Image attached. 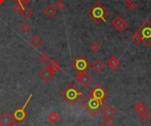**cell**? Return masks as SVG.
Returning <instances> with one entry per match:
<instances>
[{
	"mask_svg": "<svg viewBox=\"0 0 151 126\" xmlns=\"http://www.w3.org/2000/svg\"><path fill=\"white\" fill-rule=\"evenodd\" d=\"M107 103L105 102L100 101L96 98H95L90 93L87 94V96L82 100L81 106L93 117H96L103 110L104 106Z\"/></svg>",
	"mask_w": 151,
	"mask_h": 126,
	"instance_id": "6da1fadb",
	"label": "cell"
},
{
	"mask_svg": "<svg viewBox=\"0 0 151 126\" xmlns=\"http://www.w3.org/2000/svg\"><path fill=\"white\" fill-rule=\"evenodd\" d=\"M54 76V74L50 71V69L46 66L44 68H42L40 72H39V77L45 82H48L50 81L52 77Z\"/></svg>",
	"mask_w": 151,
	"mask_h": 126,
	"instance_id": "8fae6325",
	"label": "cell"
},
{
	"mask_svg": "<svg viewBox=\"0 0 151 126\" xmlns=\"http://www.w3.org/2000/svg\"><path fill=\"white\" fill-rule=\"evenodd\" d=\"M75 79L84 87H88L92 80H93V78L92 76L88 73L87 72H78L75 76H74Z\"/></svg>",
	"mask_w": 151,
	"mask_h": 126,
	"instance_id": "52a82bcc",
	"label": "cell"
},
{
	"mask_svg": "<svg viewBox=\"0 0 151 126\" xmlns=\"http://www.w3.org/2000/svg\"><path fill=\"white\" fill-rule=\"evenodd\" d=\"M97 126H116L112 122H111V120H106L104 119L103 122H101Z\"/></svg>",
	"mask_w": 151,
	"mask_h": 126,
	"instance_id": "83f0119b",
	"label": "cell"
},
{
	"mask_svg": "<svg viewBox=\"0 0 151 126\" xmlns=\"http://www.w3.org/2000/svg\"><path fill=\"white\" fill-rule=\"evenodd\" d=\"M60 119V116L55 112V111H52L49 116H48V120L51 123V124H56L58 120Z\"/></svg>",
	"mask_w": 151,
	"mask_h": 126,
	"instance_id": "d6986e66",
	"label": "cell"
},
{
	"mask_svg": "<svg viewBox=\"0 0 151 126\" xmlns=\"http://www.w3.org/2000/svg\"><path fill=\"white\" fill-rule=\"evenodd\" d=\"M95 98L100 100V101H103V102H105L106 98L108 97V92L107 90L102 87L101 85H97L96 87H95L90 92H89Z\"/></svg>",
	"mask_w": 151,
	"mask_h": 126,
	"instance_id": "ba28073f",
	"label": "cell"
},
{
	"mask_svg": "<svg viewBox=\"0 0 151 126\" xmlns=\"http://www.w3.org/2000/svg\"><path fill=\"white\" fill-rule=\"evenodd\" d=\"M127 6L128 7V9H129V10L134 11V10L135 9V7H136V3H135L134 0H132L131 2L127 3Z\"/></svg>",
	"mask_w": 151,
	"mask_h": 126,
	"instance_id": "f1b7e54d",
	"label": "cell"
},
{
	"mask_svg": "<svg viewBox=\"0 0 151 126\" xmlns=\"http://www.w3.org/2000/svg\"><path fill=\"white\" fill-rule=\"evenodd\" d=\"M30 44L34 47V48H39L42 43H43V40L42 39V37L40 35H34L30 41H29Z\"/></svg>",
	"mask_w": 151,
	"mask_h": 126,
	"instance_id": "9a60e30c",
	"label": "cell"
},
{
	"mask_svg": "<svg viewBox=\"0 0 151 126\" xmlns=\"http://www.w3.org/2000/svg\"><path fill=\"white\" fill-rule=\"evenodd\" d=\"M20 31L22 32V33H28L29 31H30V28H31V26H30V25L28 24V23H24V24H22L21 26H20Z\"/></svg>",
	"mask_w": 151,
	"mask_h": 126,
	"instance_id": "cb8c5ba5",
	"label": "cell"
},
{
	"mask_svg": "<svg viewBox=\"0 0 151 126\" xmlns=\"http://www.w3.org/2000/svg\"><path fill=\"white\" fill-rule=\"evenodd\" d=\"M0 126H3V125H0Z\"/></svg>",
	"mask_w": 151,
	"mask_h": 126,
	"instance_id": "836d02e7",
	"label": "cell"
},
{
	"mask_svg": "<svg viewBox=\"0 0 151 126\" xmlns=\"http://www.w3.org/2000/svg\"><path fill=\"white\" fill-rule=\"evenodd\" d=\"M71 65L75 71H77V72H86L90 67V63L85 57L79 56L71 64Z\"/></svg>",
	"mask_w": 151,
	"mask_h": 126,
	"instance_id": "5b68a950",
	"label": "cell"
},
{
	"mask_svg": "<svg viewBox=\"0 0 151 126\" xmlns=\"http://www.w3.org/2000/svg\"><path fill=\"white\" fill-rule=\"evenodd\" d=\"M132 42L134 43V44H136V45H138V44H140L141 42H142V40H141V38H140V36L137 34H134V35L132 36Z\"/></svg>",
	"mask_w": 151,
	"mask_h": 126,
	"instance_id": "4316f807",
	"label": "cell"
},
{
	"mask_svg": "<svg viewBox=\"0 0 151 126\" xmlns=\"http://www.w3.org/2000/svg\"><path fill=\"white\" fill-rule=\"evenodd\" d=\"M102 113H103V115L104 116V117H105L106 120H111L112 117H114L117 115L118 112H117V110H114L111 106H109L108 104H106V105L104 106V108L103 109Z\"/></svg>",
	"mask_w": 151,
	"mask_h": 126,
	"instance_id": "30bf717a",
	"label": "cell"
},
{
	"mask_svg": "<svg viewBox=\"0 0 151 126\" xmlns=\"http://www.w3.org/2000/svg\"><path fill=\"white\" fill-rule=\"evenodd\" d=\"M135 34H137L141 40L142 42L144 43V45L146 46H150L151 44V22L150 20H146L144 21L141 26L135 30L134 32Z\"/></svg>",
	"mask_w": 151,
	"mask_h": 126,
	"instance_id": "277c9868",
	"label": "cell"
},
{
	"mask_svg": "<svg viewBox=\"0 0 151 126\" xmlns=\"http://www.w3.org/2000/svg\"><path fill=\"white\" fill-rule=\"evenodd\" d=\"M20 14H21V16H22L24 19H29V18L33 15V11H32L31 9H29V8L24 7Z\"/></svg>",
	"mask_w": 151,
	"mask_h": 126,
	"instance_id": "44dd1931",
	"label": "cell"
},
{
	"mask_svg": "<svg viewBox=\"0 0 151 126\" xmlns=\"http://www.w3.org/2000/svg\"><path fill=\"white\" fill-rule=\"evenodd\" d=\"M111 25L113 26V27L118 30L119 33H123L124 31H126L128 27L127 23L126 22V20H124L121 17L117 16L115 18H113L111 19Z\"/></svg>",
	"mask_w": 151,
	"mask_h": 126,
	"instance_id": "9c48e42d",
	"label": "cell"
},
{
	"mask_svg": "<svg viewBox=\"0 0 151 126\" xmlns=\"http://www.w3.org/2000/svg\"><path fill=\"white\" fill-rule=\"evenodd\" d=\"M23 8H24V7H23V4H22L21 3H19V2H17L16 4H14L13 7H12L13 11H14L15 12H17V13H19V14L21 13Z\"/></svg>",
	"mask_w": 151,
	"mask_h": 126,
	"instance_id": "7402d4cb",
	"label": "cell"
},
{
	"mask_svg": "<svg viewBox=\"0 0 151 126\" xmlns=\"http://www.w3.org/2000/svg\"><path fill=\"white\" fill-rule=\"evenodd\" d=\"M107 65L109 66V68H111V70L115 71L117 70L120 65H121V62L114 56H111L108 60H107Z\"/></svg>",
	"mask_w": 151,
	"mask_h": 126,
	"instance_id": "4fadbf2b",
	"label": "cell"
},
{
	"mask_svg": "<svg viewBox=\"0 0 151 126\" xmlns=\"http://www.w3.org/2000/svg\"><path fill=\"white\" fill-rule=\"evenodd\" d=\"M57 8L54 6V5H48L44 8V14L47 16V17H50V18H52L56 15L57 13Z\"/></svg>",
	"mask_w": 151,
	"mask_h": 126,
	"instance_id": "e0dca14e",
	"label": "cell"
},
{
	"mask_svg": "<svg viewBox=\"0 0 151 126\" xmlns=\"http://www.w3.org/2000/svg\"><path fill=\"white\" fill-rule=\"evenodd\" d=\"M47 67L50 69V71L54 75H56L57 73H58V72H60V69H61L60 64H59L56 59L50 60V63L48 64Z\"/></svg>",
	"mask_w": 151,
	"mask_h": 126,
	"instance_id": "7c38bea8",
	"label": "cell"
},
{
	"mask_svg": "<svg viewBox=\"0 0 151 126\" xmlns=\"http://www.w3.org/2000/svg\"><path fill=\"white\" fill-rule=\"evenodd\" d=\"M0 105H1V102H0Z\"/></svg>",
	"mask_w": 151,
	"mask_h": 126,
	"instance_id": "d6a6232c",
	"label": "cell"
},
{
	"mask_svg": "<svg viewBox=\"0 0 151 126\" xmlns=\"http://www.w3.org/2000/svg\"><path fill=\"white\" fill-rule=\"evenodd\" d=\"M4 2V0H0V4H3Z\"/></svg>",
	"mask_w": 151,
	"mask_h": 126,
	"instance_id": "1f68e13d",
	"label": "cell"
},
{
	"mask_svg": "<svg viewBox=\"0 0 151 126\" xmlns=\"http://www.w3.org/2000/svg\"><path fill=\"white\" fill-rule=\"evenodd\" d=\"M100 48H101V46H100V44L97 42H93L91 43V45H90V49L92 51H94V52H96L98 49H100Z\"/></svg>",
	"mask_w": 151,
	"mask_h": 126,
	"instance_id": "484cf974",
	"label": "cell"
},
{
	"mask_svg": "<svg viewBox=\"0 0 151 126\" xmlns=\"http://www.w3.org/2000/svg\"><path fill=\"white\" fill-rule=\"evenodd\" d=\"M108 14H109L108 10L100 2H96L88 11V15L92 19H94L96 23H101V22L106 23Z\"/></svg>",
	"mask_w": 151,
	"mask_h": 126,
	"instance_id": "3957f363",
	"label": "cell"
},
{
	"mask_svg": "<svg viewBox=\"0 0 151 126\" xmlns=\"http://www.w3.org/2000/svg\"><path fill=\"white\" fill-rule=\"evenodd\" d=\"M7 126H19V122H17V121H15L14 119Z\"/></svg>",
	"mask_w": 151,
	"mask_h": 126,
	"instance_id": "f546056e",
	"label": "cell"
},
{
	"mask_svg": "<svg viewBox=\"0 0 151 126\" xmlns=\"http://www.w3.org/2000/svg\"><path fill=\"white\" fill-rule=\"evenodd\" d=\"M32 96H33V94H29V96H28V98L27 99L26 102L24 103V105H23L22 107L18 108L16 110H14V111H13V113H12V118H13L15 121H17V122L20 123V122H23V121L27 117V113L26 112V110H26L27 105V104H28V102H30V100H31Z\"/></svg>",
	"mask_w": 151,
	"mask_h": 126,
	"instance_id": "8992f818",
	"label": "cell"
},
{
	"mask_svg": "<svg viewBox=\"0 0 151 126\" xmlns=\"http://www.w3.org/2000/svg\"><path fill=\"white\" fill-rule=\"evenodd\" d=\"M37 59L39 60L40 63H42V64H46V63H48V62L50 61V57H49V55H48L47 53L42 52V53H41V54L37 57Z\"/></svg>",
	"mask_w": 151,
	"mask_h": 126,
	"instance_id": "ffe728a7",
	"label": "cell"
},
{
	"mask_svg": "<svg viewBox=\"0 0 151 126\" xmlns=\"http://www.w3.org/2000/svg\"><path fill=\"white\" fill-rule=\"evenodd\" d=\"M54 6L57 8V10H63L65 8V3L63 0H57Z\"/></svg>",
	"mask_w": 151,
	"mask_h": 126,
	"instance_id": "d4e9b609",
	"label": "cell"
},
{
	"mask_svg": "<svg viewBox=\"0 0 151 126\" xmlns=\"http://www.w3.org/2000/svg\"><path fill=\"white\" fill-rule=\"evenodd\" d=\"M90 66H91V67L93 68V70L96 71V72H102V71L104 69V67H105L103 61H101L100 59H96V60L94 61V63H93Z\"/></svg>",
	"mask_w": 151,
	"mask_h": 126,
	"instance_id": "2e32d148",
	"label": "cell"
},
{
	"mask_svg": "<svg viewBox=\"0 0 151 126\" xmlns=\"http://www.w3.org/2000/svg\"><path fill=\"white\" fill-rule=\"evenodd\" d=\"M61 96L69 105L73 106L83 97V92L73 83H70L62 91Z\"/></svg>",
	"mask_w": 151,
	"mask_h": 126,
	"instance_id": "7a4b0ae2",
	"label": "cell"
},
{
	"mask_svg": "<svg viewBox=\"0 0 151 126\" xmlns=\"http://www.w3.org/2000/svg\"><path fill=\"white\" fill-rule=\"evenodd\" d=\"M147 110H148V108H147V106H146V104L145 103H143V102H138L135 106H134V111L137 113V114H142V113H143V112H146L147 111Z\"/></svg>",
	"mask_w": 151,
	"mask_h": 126,
	"instance_id": "ac0fdd59",
	"label": "cell"
},
{
	"mask_svg": "<svg viewBox=\"0 0 151 126\" xmlns=\"http://www.w3.org/2000/svg\"><path fill=\"white\" fill-rule=\"evenodd\" d=\"M13 120L12 117L7 112L4 111L1 116H0V125L3 126H7Z\"/></svg>",
	"mask_w": 151,
	"mask_h": 126,
	"instance_id": "5bb4252c",
	"label": "cell"
},
{
	"mask_svg": "<svg viewBox=\"0 0 151 126\" xmlns=\"http://www.w3.org/2000/svg\"><path fill=\"white\" fill-rule=\"evenodd\" d=\"M140 120L143 123H147L149 120H150V116L149 115V113H147V111L143 112L140 114Z\"/></svg>",
	"mask_w": 151,
	"mask_h": 126,
	"instance_id": "603a6c76",
	"label": "cell"
},
{
	"mask_svg": "<svg viewBox=\"0 0 151 126\" xmlns=\"http://www.w3.org/2000/svg\"><path fill=\"white\" fill-rule=\"evenodd\" d=\"M125 2H127V3H128V2H131L132 0H124Z\"/></svg>",
	"mask_w": 151,
	"mask_h": 126,
	"instance_id": "4dcf8cb0",
	"label": "cell"
}]
</instances>
